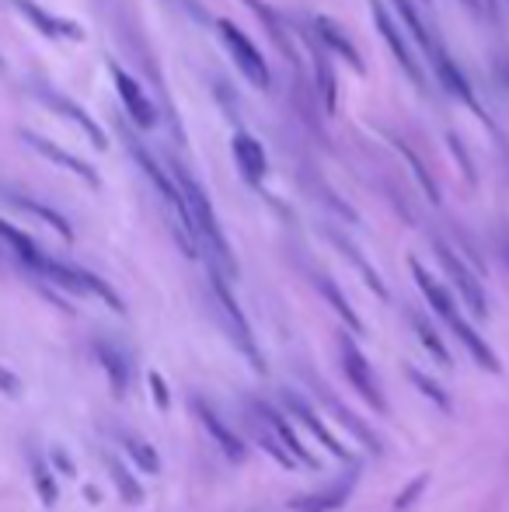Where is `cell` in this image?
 <instances>
[{"mask_svg": "<svg viewBox=\"0 0 509 512\" xmlns=\"http://www.w3.org/2000/svg\"><path fill=\"white\" fill-rule=\"evenodd\" d=\"M175 185L185 199V209H189L192 241H196V248H203L206 262H210V272H217V276H224V279H234L238 276V262H234L231 244H227L224 230H220V220H217V213H213L210 196H206L203 185H199L182 164H175Z\"/></svg>", "mask_w": 509, "mask_h": 512, "instance_id": "6da1fadb", "label": "cell"}, {"mask_svg": "<svg viewBox=\"0 0 509 512\" xmlns=\"http://www.w3.org/2000/svg\"><path fill=\"white\" fill-rule=\"evenodd\" d=\"M339 359H342V373H346L349 387H353L356 394H360L367 405H374V411H387V398L381 391V384H377V373L370 370L367 356H363L360 349H356L353 342H349L346 335L339 338Z\"/></svg>", "mask_w": 509, "mask_h": 512, "instance_id": "7a4b0ae2", "label": "cell"}, {"mask_svg": "<svg viewBox=\"0 0 509 512\" xmlns=\"http://www.w3.org/2000/svg\"><path fill=\"white\" fill-rule=\"evenodd\" d=\"M213 297H217V307H220V314H224L227 331H231V338H234V345L241 349V356H245L248 363L255 366V370H265L262 359H258L252 328H248V321H245V314H241V307L234 304L231 290H227V279H224V276H217V272H213Z\"/></svg>", "mask_w": 509, "mask_h": 512, "instance_id": "3957f363", "label": "cell"}, {"mask_svg": "<svg viewBox=\"0 0 509 512\" xmlns=\"http://www.w3.org/2000/svg\"><path fill=\"white\" fill-rule=\"evenodd\" d=\"M220 39H224V46L231 49L234 63H238V70L248 77V84H255V88H269V67H265L262 53H258L255 42L248 39L234 21H220Z\"/></svg>", "mask_w": 509, "mask_h": 512, "instance_id": "277c9868", "label": "cell"}, {"mask_svg": "<svg viewBox=\"0 0 509 512\" xmlns=\"http://www.w3.org/2000/svg\"><path fill=\"white\" fill-rule=\"evenodd\" d=\"M436 255H440V262H443V269H447V276H450V283L457 286V297L468 304L471 314L482 321V317H489V304H485V293H482V283L475 279V272L468 269V265L461 262V258L454 255V251L447 248L443 241H436Z\"/></svg>", "mask_w": 509, "mask_h": 512, "instance_id": "5b68a950", "label": "cell"}, {"mask_svg": "<svg viewBox=\"0 0 509 512\" xmlns=\"http://www.w3.org/2000/svg\"><path fill=\"white\" fill-rule=\"evenodd\" d=\"M192 411H196V418L206 425V432L213 436V443L220 446V453H224L231 464H245V457H248V446H245V439L238 436V432L231 429V425L224 422V418L213 411L210 401H203V398H192Z\"/></svg>", "mask_w": 509, "mask_h": 512, "instance_id": "8992f818", "label": "cell"}, {"mask_svg": "<svg viewBox=\"0 0 509 512\" xmlns=\"http://www.w3.org/2000/svg\"><path fill=\"white\" fill-rule=\"evenodd\" d=\"M248 405H252V411H255V418H258V422H262L265 429H269L272 436H276L279 443H283L286 450L293 453V460H297V464H304V467H318V464H314V457H311V453L304 450V443H300V439H297V429H293V425L286 422V418L279 415L276 408H272V405H265V401H258V398H248Z\"/></svg>", "mask_w": 509, "mask_h": 512, "instance_id": "52a82bcc", "label": "cell"}, {"mask_svg": "<svg viewBox=\"0 0 509 512\" xmlns=\"http://www.w3.org/2000/svg\"><path fill=\"white\" fill-rule=\"evenodd\" d=\"M112 81H116V95H119V102L126 105L129 119H133L140 129H154L157 112H154V105H150V98L143 95L140 84H136L123 67H116V63H112Z\"/></svg>", "mask_w": 509, "mask_h": 512, "instance_id": "ba28073f", "label": "cell"}, {"mask_svg": "<svg viewBox=\"0 0 509 512\" xmlns=\"http://www.w3.org/2000/svg\"><path fill=\"white\" fill-rule=\"evenodd\" d=\"M374 21H377V28H381V35H384V42L391 46V53H394V60L401 63V70H405L408 77H412L415 84H426V77H422V67H419V60L412 56V49H408V42H405V35H401V28L391 21V14H387V7L381 4V0H374Z\"/></svg>", "mask_w": 509, "mask_h": 512, "instance_id": "9c48e42d", "label": "cell"}, {"mask_svg": "<svg viewBox=\"0 0 509 512\" xmlns=\"http://www.w3.org/2000/svg\"><path fill=\"white\" fill-rule=\"evenodd\" d=\"M426 53H429V63H433V70H436V77H440V84H443V88H447L454 98H461V102L468 105L471 112H478V115H482V108H478V102H475V91H471L468 77H464L461 70H457V63L447 56V49H443L440 42L433 39V46H429Z\"/></svg>", "mask_w": 509, "mask_h": 512, "instance_id": "30bf717a", "label": "cell"}, {"mask_svg": "<svg viewBox=\"0 0 509 512\" xmlns=\"http://www.w3.org/2000/svg\"><path fill=\"white\" fill-rule=\"evenodd\" d=\"M35 95L42 98V102H46L49 108H53V112H60L63 119H70L74 122L77 129H81L84 136H88L91 143H95L98 150H105L109 147V140H105V133H102V126H98L95 119H91L88 112H84L81 105L77 102H70V98H63V95H56V91H49V88H35Z\"/></svg>", "mask_w": 509, "mask_h": 512, "instance_id": "8fae6325", "label": "cell"}, {"mask_svg": "<svg viewBox=\"0 0 509 512\" xmlns=\"http://www.w3.org/2000/svg\"><path fill=\"white\" fill-rule=\"evenodd\" d=\"M349 495H353V478H349V481H335V485L321 488V492L297 495V499L286 502V512H335L339 506H346Z\"/></svg>", "mask_w": 509, "mask_h": 512, "instance_id": "7c38bea8", "label": "cell"}, {"mask_svg": "<svg viewBox=\"0 0 509 512\" xmlns=\"http://www.w3.org/2000/svg\"><path fill=\"white\" fill-rule=\"evenodd\" d=\"M21 140H25L28 147L35 150V154L46 157V161H53V164H60V168H67L70 175L84 178V182H88V185H98V175L88 168V164L81 161V157H74V154H67V150H60V147H56V143H49L46 136L32 133V129H21Z\"/></svg>", "mask_w": 509, "mask_h": 512, "instance_id": "4fadbf2b", "label": "cell"}, {"mask_svg": "<svg viewBox=\"0 0 509 512\" xmlns=\"http://www.w3.org/2000/svg\"><path fill=\"white\" fill-rule=\"evenodd\" d=\"M231 147H234V161H238V168H241V175H245V182L248 185H262L265 171H269V161H265L262 143H258L255 136H248V133H238V136H234Z\"/></svg>", "mask_w": 509, "mask_h": 512, "instance_id": "5bb4252c", "label": "cell"}, {"mask_svg": "<svg viewBox=\"0 0 509 512\" xmlns=\"http://www.w3.org/2000/svg\"><path fill=\"white\" fill-rule=\"evenodd\" d=\"M283 401H286V408H290L293 415H297L300 422H304L307 429L314 432V439H318V443L325 446V450L332 453V457H346V446H342L339 439H335L332 432H328L325 425L318 422V415H314V411H311V405H307V401L300 398V394H293V391H283Z\"/></svg>", "mask_w": 509, "mask_h": 512, "instance_id": "9a60e30c", "label": "cell"}, {"mask_svg": "<svg viewBox=\"0 0 509 512\" xmlns=\"http://www.w3.org/2000/svg\"><path fill=\"white\" fill-rule=\"evenodd\" d=\"M14 7H18V11L25 14V18L32 21L42 35H49V39H63V35H67V39H81V28L70 25V21H63V18H53V14L42 11L35 0H14Z\"/></svg>", "mask_w": 509, "mask_h": 512, "instance_id": "2e32d148", "label": "cell"}, {"mask_svg": "<svg viewBox=\"0 0 509 512\" xmlns=\"http://www.w3.org/2000/svg\"><path fill=\"white\" fill-rule=\"evenodd\" d=\"M0 237H4V244L14 251V255L21 258V262L28 265V269L42 272V265H46V255H42L39 248H35V241L28 234H21L18 227H11L7 220H0Z\"/></svg>", "mask_w": 509, "mask_h": 512, "instance_id": "e0dca14e", "label": "cell"}, {"mask_svg": "<svg viewBox=\"0 0 509 512\" xmlns=\"http://www.w3.org/2000/svg\"><path fill=\"white\" fill-rule=\"evenodd\" d=\"M95 356H98V363L105 366V373H109L116 394H126V387H129V363H126L123 352H119L116 345H109V342H95Z\"/></svg>", "mask_w": 509, "mask_h": 512, "instance_id": "ac0fdd59", "label": "cell"}, {"mask_svg": "<svg viewBox=\"0 0 509 512\" xmlns=\"http://www.w3.org/2000/svg\"><path fill=\"white\" fill-rule=\"evenodd\" d=\"M314 28H318V39H321V42H325V46H332V49H335V53H339V56H342V60H346V63H349V67H353V70H356V74H363V63H360V53H356V49H353V42H349V39H346V35H342V32H339V28H335V25H332V21H328V18H318V21H314Z\"/></svg>", "mask_w": 509, "mask_h": 512, "instance_id": "d6986e66", "label": "cell"}, {"mask_svg": "<svg viewBox=\"0 0 509 512\" xmlns=\"http://www.w3.org/2000/svg\"><path fill=\"white\" fill-rule=\"evenodd\" d=\"M7 199H11V203H14V206H18V209H25V213L39 216V220H42V223H49V227H53V230H56V234H60V237H67V241H70V237H74V230H70V223H67V220H63V216H60V213H56V209L42 206V203H39V199H28V196H18V192H7Z\"/></svg>", "mask_w": 509, "mask_h": 512, "instance_id": "ffe728a7", "label": "cell"}, {"mask_svg": "<svg viewBox=\"0 0 509 512\" xmlns=\"http://www.w3.org/2000/svg\"><path fill=\"white\" fill-rule=\"evenodd\" d=\"M123 443H126L129 457H133L136 464L143 467V471H150V474L161 471V460H157V450H154V446H147L140 436H123Z\"/></svg>", "mask_w": 509, "mask_h": 512, "instance_id": "44dd1931", "label": "cell"}, {"mask_svg": "<svg viewBox=\"0 0 509 512\" xmlns=\"http://www.w3.org/2000/svg\"><path fill=\"white\" fill-rule=\"evenodd\" d=\"M105 467H109L112 481H116V488H119V492H123V499H126V502H133V506H136V502H143L140 485H136V481L129 478V474H126V467L119 464L116 457H105Z\"/></svg>", "mask_w": 509, "mask_h": 512, "instance_id": "7402d4cb", "label": "cell"}, {"mask_svg": "<svg viewBox=\"0 0 509 512\" xmlns=\"http://www.w3.org/2000/svg\"><path fill=\"white\" fill-rule=\"evenodd\" d=\"M412 321H415V331H419L422 345H426V349L436 356V363H440V366H450V352L443 349V342H440V338H436V331L429 328V324L422 321V317H412Z\"/></svg>", "mask_w": 509, "mask_h": 512, "instance_id": "603a6c76", "label": "cell"}, {"mask_svg": "<svg viewBox=\"0 0 509 512\" xmlns=\"http://www.w3.org/2000/svg\"><path fill=\"white\" fill-rule=\"evenodd\" d=\"M32 478H35V488H39L42 502H46V506H53V502H56V485H53V478H49L46 464H42L39 457H32Z\"/></svg>", "mask_w": 509, "mask_h": 512, "instance_id": "cb8c5ba5", "label": "cell"}, {"mask_svg": "<svg viewBox=\"0 0 509 512\" xmlns=\"http://www.w3.org/2000/svg\"><path fill=\"white\" fill-rule=\"evenodd\" d=\"M314 60H318V70H321V95H325V108L332 112L335 108V77H332V70H328V56L318 49Z\"/></svg>", "mask_w": 509, "mask_h": 512, "instance_id": "d4e9b609", "label": "cell"}, {"mask_svg": "<svg viewBox=\"0 0 509 512\" xmlns=\"http://www.w3.org/2000/svg\"><path fill=\"white\" fill-rule=\"evenodd\" d=\"M321 286H325L328 300H332V304H335V307H339V314H342V317H346V321H349V328H356V331H360V317H356V314H353V310H349V304H346V300H342V297H339V290H335V286H332V283H328V279H321Z\"/></svg>", "mask_w": 509, "mask_h": 512, "instance_id": "484cf974", "label": "cell"}, {"mask_svg": "<svg viewBox=\"0 0 509 512\" xmlns=\"http://www.w3.org/2000/svg\"><path fill=\"white\" fill-rule=\"evenodd\" d=\"M408 373H412V380H415V384H419V387H422V391H426V394H429V398H433V401H436V405H440V408H450L447 394H443V391H440V387H436V384H429V380H426V377H422V373H419V370H408Z\"/></svg>", "mask_w": 509, "mask_h": 512, "instance_id": "4316f807", "label": "cell"}, {"mask_svg": "<svg viewBox=\"0 0 509 512\" xmlns=\"http://www.w3.org/2000/svg\"><path fill=\"white\" fill-rule=\"evenodd\" d=\"M464 4H468L471 11L489 14V18H496V0H464Z\"/></svg>", "mask_w": 509, "mask_h": 512, "instance_id": "83f0119b", "label": "cell"}, {"mask_svg": "<svg viewBox=\"0 0 509 512\" xmlns=\"http://www.w3.org/2000/svg\"><path fill=\"white\" fill-rule=\"evenodd\" d=\"M0 391H4V394H18V377H14V373H7L4 366H0Z\"/></svg>", "mask_w": 509, "mask_h": 512, "instance_id": "f1b7e54d", "label": "cell"}, {"mask_svg": "<svg viewBox=\"0 0 509 512\" xmlns=\"http://www.w3.org/2000/svg\"><path fill=\"white\" fill-rule=\"evenodd\" d=\"M150 387H154V394H157V405L168 408V391H164V384H161V377H157V373H150Z\"/></svg>", "mask_w": 509, "mask_h": 512, "instance_id": "f546056e", "label": "cell"}, {"mask_svg": "<svg viewBox=\"0 0 509 512\" xmlns=\"http://www.w3.org/2000/svg\"><path fill=\"white\" fill-rule=\"evenodd\" d=\"M56 460H60V471L74 474V464H70V460H67V457H63V453H60V450H56Z\"/></svg>", "mask_w": 509, "mask_h": 512, "instance_id": "4dcf8cb0", "label": "cell"}, {"mask_svg": "<svg viewBox=\"0 0 509 512\" xmlns=\"http://www.w3.org/2000/svg\"><path fill=\"white\" fill-rule=\"evenodd\" d=\"M506 258H509V251H506Z\"/></svg>", "mask_w": 509, "mask_h": 512, "instance_id": "1f68e13d", "label": "cell"}, {"mask_svg": "<svg viewBox=\"0 0 509 512\" xmlns=\"http://www.w3.org/2000/svg\"><path fill=\"white\" fill-rule=\"evenodd\" d=\"M0 67H4V63H0Z\"/></svg>", "mask_w": 509, "mask_h": 512, "instance_id": "d6a6232c", "label": "cell"}]
</instances>
